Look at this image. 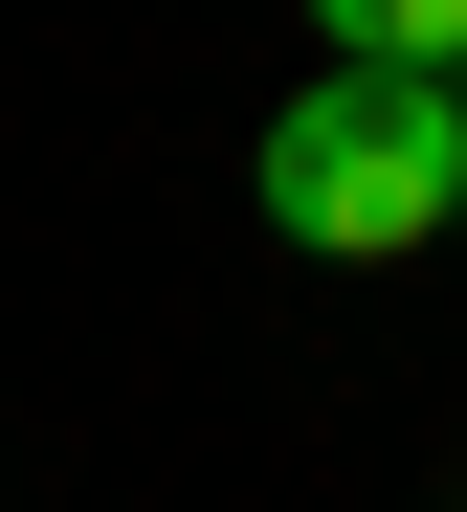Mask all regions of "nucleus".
<instances>
[{"mask_svg": "<svg viewBox=\"0 0 467 512\" xmlns=\"http://www.w3.org/2000/svg\"><path fill=\"white\" fill-rule=\"evenodd\" d=\"M245 179H267L290 245H334V268L467 245V90H423V67H312V90L245 134Z\"/></svg>", "mask_w": 467, "mask_h": 512, "instance_id": "1", "label": "nucleus"}, {"mask_svg": "<svg viewBox=\"0 0 467 512\" xmlns=\"http://www.w3.org/2000/svg\"><path fill=\"white\" fill-rule=\"evenodd\" d=\"M334 67H423V90H467V0H312Z\"/></svg>", "mask_w": 467, "mask_h": 512, "instance_id": "2", "label": "nucleus"}]
</instances>
